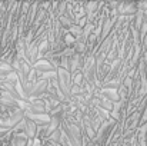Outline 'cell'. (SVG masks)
<instances>
[]
</instances>
